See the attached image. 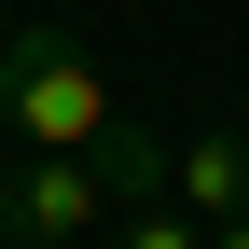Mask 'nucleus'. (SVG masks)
Segmentation results:
<instances>
[{"instance_id": "obj_2", "label": "nucleus", "mask_w": 249, "mask_h": 249, "mask_svg": "<svg viewBox=\"0 0 249 249\" xmlns=\"http://www.w3.org/2000/svg\"><path fill=\"white\" fill-rule=\"evenodd\" d=\"M97 222H111L97 152H14V180H0V249H70Z\"/></svg>"}, {"instance_id": "obj_5", "label": "nucleus", "mask_w": 249, "mask_h": 249, "mask_svg": "<svg viewBox=\"0 0 249 249\" xmlns=\"http://www.w3.org/2000/svg\"><path fill=\"white\" fill-rule=\"evenodd\" d=\"M111 249H208V222H180V208H124Z\"/></svg>"}, {"instance_id": "obj_6", "label": "nucleus", "mask_w": 249, "mask_h": 249, "mask_svg": "<svg viewBox=\"0 0 249 249\" xmlns=\"http://www.w3.org/2000/svg\"><path fill=\"white\" fill-rule=\"evenodd\" d=\"M208 249H249V222H222V235H208Z\"/></svg>"}, {"instance_id": "obj_1", "label": "nucleus", "mask_w": 249, "mask_h": 249, "mask_svg": "<svg viewBox=\"0 0 249 249\" xmlns=\"http://www.w3.org/2000/svg\"><path fill=\"white\" fill-rule=\"evenodd\" d=\"M0 124H14V152H97L124 124V97L70 28H14L0 42Z\"/></svg>"}, {"instance_id": "obj_3", "label": "nucleus", "mask_w": 249, "mask_h": 249, "mask_svg": "<svg viewBox=\"0 0 249 249\" xmlns=\"http://www.w3.org/2000/svg\"><path fill=\"white\" fill-rule=\"evenodd\" d=\"M166 208L208 222V235L249 222V139H180V152H166Z\"/></svg>"}, {"instance_id": "obj_4", "label": "nucleus", "mask_w": 249, "mask_h": 249, "mask_svg": "<svg viewBox=\"0 0 249 249\" xmlns=\"http://www.w3.org/2000/svg\"><path fill=\"white\" fill-rule=\"evenodd\" d=\"M166 152H180V139H152L139 111H124L111 139H97V180H111V222H124V208H166Z\"/></svg>"}]
</instances>
